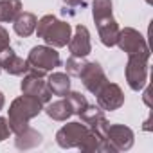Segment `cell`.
<instances>
[{"label":"cell","mask_w":153,"mask_h":153,"mask_svg":"<svg viewBox=\"0 0 153 153\" xmlns=\"http://www.w3.org/2000/svg\"><path fill=\"white\" fill-rule=\"evenodd\" d=\"M20 88H22V94H27V96H33V97H38L43 105L51 101L52 94L47 87V81L43 79V76H38L34 72H27L24 74V79L20 83Z\"/></svg>","instance_id":"30bf717a"},{"label":"cell","mask_w":153,"mask_h":153,"mask_svg":"<svg viewBox=\"0 0 153 153\" xmlns=\"http://www.w3.org/2000/svg\"><path fill=\"white\" fill-rule=\"evenodd\" d=\"M15 146L18 149H31V148H36L42 144V133L36 131L34 128L31 126H25L22 131L15 133Z\"/></svg>","instance_id":"2e32d148"},{"label":"cell","mask_w":153,"mask_h":153,"mask_svg":"<svg viewBox=\"0 0 153 153\" xmlns=\"http://www.w3.org/2000/svg\"><path fill=\"white\" fill-rule=\"evenodd\" d=\"M45 114L52 119V121H67L72 114V108L70 105L67 103V99H58L54 103H49L45 106Z\"/></svg>","instance_id":"ac0fdd59"},{"label":"cell","mask_w":153,"mask_h":153,"mask_svg":"<svg viewBox=\"0 0 153 153\" xmlns=\"http://www.w3.org/2000/svg\"><path fill=\"white\" fill-rule=\"evenodd\" d=\"M65 99H67V103L70 105V108H72V114H79L87 105H88V101H87V97L81 94V92H67L65 96H63Z\"/></svg>","instance_id":"ffe728a7"},{"label":"cell","mask_w":153,"mask_h":153,"mask_svg":"<svg viewBox=\"0 0 153 153\" xmlns=\"http://www.w3.org/2000/svg\"><path fill=\"white\" fill-rule=\"evenodd\" d=\"M119 49L123 52H126L128 56L131 54H139V52H151L149 51V45L146 42V38L133 27H124L119 31V36H117V43Z\"/></svg>","instance_id":"52a82bcc"},{"label":"cell","mask_w":153,"mask_h":153,"mask_svg":"<svg viewBox=\"0 0 153 153\" xmlns=\"http://www.w3.org/2000/svg\"><path fill=\"white\" fill-rule=\"evenodd\" d=\"M78 115H79L81 123H85L92 131H96L99 137H105V133L110 126L108 119L105 117V110H101L97 105H87Z\"/></svg>","instance_id":"8fae6325"},{"label":"cell","mask_w":153,"mask_h":153,"mask_svg":"<svg viewBox=\"0 0 153 153\" xmlns=\"http://www.w3.org/2000/svg\"><path fill=\"white\" fill-rule=\"evenodd\" d=\"M63 4H65V7L61 9V13L63 15H70V16H74L79 9L87 7L85 0H63Z\"/></svg>","instance_id":"7402d4cb"},{"label":"cell","mask_w":153,"mask_h":153,"mask_svg":"<svg viewBox=\"0 0 153 153\" xmlns=\"http://www.w3.org/2000/svg\"><path fill=\"white\" fill-rule=\"evenodd\" d=\"M4 105H6V97H4V94L0 92V110L4 108Z\"/></svg>","instance_id":"d4e9b609"},{"label":"cell","mask_w":153,"mask_h":153,"mask_svg":"<svg viewBox=\"0 0 153 153\" xmlns=\"http://www.w3.org/2000/svg\"><path fill=\"white\" fill-rule=\"evenodd\" d=\"M11 133H13V131H11L9 121H7L6 117H0V142L6 140V139H9V135H11Z\"/></svg>","instance_id":"603a6c76"},{"label":"cell","mask_w":153,"mask_h":153,"mask_svg":"<svg viewBox=\"0 0 153 153\" xmlns=\"http://www.w3.org/2000/svg\"><path fill=\"white\" fill-rule=\"evenodd\" d=\"M0 72H2V67H0Z\"/></svg>","instance_id":"484cf974"},{"label":"cell","mask_w":153,"mask_h":153,"mask_svg":"<svg viewBox=\"0 0 153 153\" xmlns=\"http://www.w3.org/2000/svg\"><path fill=\"white\" fill-rule=\"evenodd\" d=\"M151 52H139L128 56L126 63V83L131 90L139 92L146 87L148 83V61H149Z\"/></svg>","instance_id":"277c9868"},{"label":"cell","mask_w":153,"mask_h":153,"mask_svg":"<svg viewBox=\"0 0 153 153\" xmlns=\"http://www.w3.org/2000/svg\"><path fill=\"white\" fill-rule=\"evenodd\" d=\"M133 131L124 124H110L103 139V153L126 151L133 146Z\"/></svg>","instance_id":"5b68a950"},{"label":"cell","mask_w":153,"mask_h":153,"mask_svg":"<svg viewBox=\"0 0 153 153\" xmlns=\"http://www.w3.org/2000/svg\"><path fill=\"white\" fill-rule=\"evenodd\" d=\"M94 22H96V27H97V34H99L101 43L105 47H114L117 43V36H119V31H121L119 29V24L114 18V15L97 18Z\"/></svg>","instance_id":"4fadbf2b"},{"label":"cell","mask_w":153,"mask_h":153,"mask_svg":"<svg viewBox=\"0 0 153 153\" xmlns=\"http://www.w3.org/2000/svg\"><path fill=\"white\" fill-rule=\"evenodd\" d=\"M36 34L38 38H42L47 45L54 47V49H61L68 43L70 36H72V27L70 24L58 20L54 15H45L38 20L36 24Z\"/></svg>","instance_id":"7a4b0ae2"},{"label":"cell","mask_w":153,"mask_h":153,"mask_svg":"<svg viewBox=\"0 0 153 153\" xmlns=\"http://www.w3.org/2000/svg\"><path fill=\"white\" fill-rule=\"evenodd\" d=\"M85 58H78V56H70L68 59H67V63H65V68H67V74L68 76H78L81 74V70H83V67H85Z\"/></svg>","instance_id":"44dd1931"},{"label":"cell","mask_w":153,"mask_h":153,"mask_svg":"<svg viewBox=\"0 0 153 153\" xmlns=\"http://www.w3.org/2000/svg\"><path fill=\"white\" fill-rule=\"evenodd\" d=\"M68 51L70 56H78V58H87L92 52V43H90V33L85 25H76L74 36L68 40Z\"/></svg>","instance_id":"7c38bea8"},{"label":"cell","mask_w":153,"mask_h":153,"mask_svg":"<svg viewBox=\"0 0 153 153\" xmlns=\"http://www.w3.org/2000/svg\"><path fill=\"white\" fill-rule=\"evenodd\" d=\"M47 87L54 96H65L70 90V76L67 72H54L49 76Z\"/></svg>","instance_id":"e0dca14e"},{"label":"cell","mask_w":153,"mask_h":153,"mask_svg":"<svg viewBox=\"0 0 153 153\" xmlns=\"http://www.w3.org/2000/svg\"><path fill=\"white\" fill-rule=\"evenodd\" d=\"M88 131H90V128L83 123H79V121H74V123H67L65 126H61L59 130H58V133H56V142H58V146L59 148H65V149H68V148H81V144H83V140H85V137L88 135Z\"/></svg>","instance_id":"8992f818"},{"label":"cell","mask_w":153,"mask_h":153,"mask_svg":"<svg viewBox=\"0 0 153 153\" xmlns=\"http://www.w3.org/2000/svg\"><path fill=\"white\" fill-rule=\"evenodd\" d=\"M27 63H29V72H34V74L45 78L47 72L59 67L61 59H59V52L54 47H51V45H36V47H33L29 51Z\"/></svg>","instance_id":"3957f363"},{"label":"cell","mask_w":153,"mask_h":153,"mask_svg":"<svg viewBox=\"0 0 153 153\" xmlns=\"http://www.w3.org/2000/svg\"><path fill=\"white\" fill-rule=\"evenodd\" d=\"M22 13L20 0H0V24L13 22Z\"/></svg>","instance_id":"d6986e66"},{"label":"cell","mask_w":153,"mask_h":153,"mask_svg":"<svg viewBox=\"0 0 153 153\" xmlns=\"http://www.w3.org/2000/svg\"><path fill=\"white\" fill-rule=\"evenodd\" d=\"M96 97H97V106L105 112L119 110L124 105V92L117 83L106 81L103 85V88L96 94Z\"/></svg>","instance_id":"9c48e42d"},{"label":"cell","mask_w":153,"mask_h":153,"mask_svg":"<svg viewBox=\"0 0 153 153\" xmlns=\"http://www.w3.org/2000/svg\"><path fill=\"white\" fill-rule=\"evenodd\" d=\"M43 110V103L38 99V97H33V96H20L16 97L11 106H9V126H11V131L13 133H18L22 131L25 126H29V121L38 117L40 112Z\"/></svg>","instance_id":"6da1fadb"},{"label":"cell","mask_w":153,"mask_h":153,"mask_svg":"<svg viewBox=\"0 0 153 153\" xmlns=\"http://www.w3.org/2000/svg\"><path fill=\"white\" fill-rule=\"evenodd\" d=\"M7 47H11L9 45V33L6 31V27L0 25V52L6 51Z\"/></svg>","instance_id":"cb8c5ba5"},{"label":"cell","mask_w":153,"mask_h":153,"mask_svg":"<svg viewBox=\"0 0 153 153\" xmlns=\"http://www.w3.org/2000/svg\"><path fill=\"white\" fill-rule=\"evenodd\" d=\"M0 67H2V70H6L11 76H24V74L29 72L27 59L16 56L11 47H7L6 51L0 52Z\"/></svg>","instance_id":"5bb4252c"},{"label":"cell","mask_w":153,"mask_h":153,"mask_svg":"<svg viewBox=\"0 0 153 153\" xmlns=\"http://www.w3.org/2000/svg\"><path fill=\"white\" fill-rule=\"evenodd\" d=\"M36 24H38V18H36L33 13L22 11V13L13 20V29H15V33H16L18 36L27 38V36H31V34L34 33Z\"/></svg>","instance_id":"9a60e30c"},{"label":"cell","mask_w":153,"mask_h":153,"mask_svg":"<svg viewBox=\"0 0 153 153\" xmlns=\"http://www.w3.org/2000/svg\"><path fill=\"white\" fill-rule=\"evenodd\" d=\"M78 78L81 79L83 87H85L90 94H94V96H96V94L103 88V85L108 81V78H106L103 67H101L97 61H87L85 67H83V70H81V74L78 76Z\"/></svg>","instance_id":"ba28073f"}]
</instances>
